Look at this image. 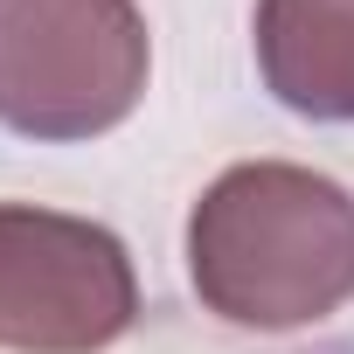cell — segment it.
Listing matches in <instances>:
<instances>
[{
    "label": "cell",
    "instance_id": "cell-4",
    "mask_svg": "<svg viewBox=\"0 0 354 354\" xmlns=\"http://www.w3.org/2000/svg\"><path fill=\"white\" fill-rule=\"evenodd\" d=\"M257 77L319 125H354V0H257Z\"/></svg>",
    "mask_w": 354,
    "mask_h": 354
},
{
    "label": "cell",
    "instance_id": "cell-1",
    "mask_svg": "<svg viewBox=\"0 0 354 354\" xmlns=\"http://www.w3.org/2000/svg\"><path fill=\"white\" fill-rule=\"evenodd\" d=\"M188 278L223 326H319L354 299V195L292 160H243L188 216Z\"/></svg>",
    "mask_w": 354,
    "mask_h": 354
},
{
    "label": "cell",
    "instance_id": "cell-3",
    "mask_svg": "<svg viewBox=\"0 0 354 354\" xmlns=\"http://www.w3.org/2000/svg\"><path fill=\"white\" fill-rule=\"evenodd\" d=\"M139 319V271L118 230L0 202V354H104Z\"/></svg>",
    "mask_w": 354,
    "mask_h": 354
},
{
    "label": "cell",
    "instance_id": "cell-2",
    "mask_svg": "<svg viewBox=\"0 0 354 354\" xmlns=\"http://www.w3.org/2000/svg\"><path fill=\"white\" fill-rule=\"evenodd\" d=\"M153 42L139 0H0V125L77 146L132 118Z\"/></svg>",
    "mask_w": 354,
    "mask_h": 354
}]
</instances>
